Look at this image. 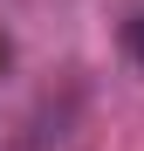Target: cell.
Here are the masks:
<instances>
[{"mask_svg": "<svg viewBox=\"0 0 144 151\" xmlns=\"http://www.w3.org/2000/svg\"><path fill=\"white\" fill-rule=\"evenodd\" d=\"M117 41H124V55L144 69V0H137V7L124 14V28H117Z\"/></svg>", "mask_w": 144, "mask_h": 151, "instance_id": "obj_1", "label": "cell"}]
</instances>
